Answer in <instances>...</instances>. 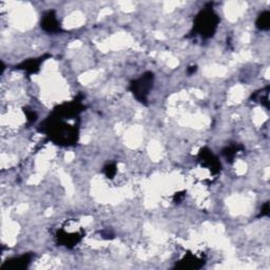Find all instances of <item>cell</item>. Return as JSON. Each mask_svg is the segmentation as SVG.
<instances>
[{"label": "cell", "mask_w": 270, "mask_h": 270, "mask_svg": "<svg viewBox=\"0 0 270 270\" xmlns=\"http://www.w3.org/2000/svg\"><path fill=\"white\" fill-rule=\"evenodd\" d=\"M105 172H106V175L108 176V178H113V176L116 174V167H115V165H108L105 168Z\"/></svg>", "instance_id": "cell-8"}, {"label": "cell", "mask_w": 270, "mask_h": 270, "mask_svg": "<svg viewBox=\"0 0 270 270\" xmlns=\"http://www.w3.org/2000/svg\"><path fill=\"white\" fill-rule=\"evenodd\" d=\"M41 27L49 33H56L61 31V25L54 11L47 12L41 19Z\"/></svg>", "instance_id": "cell-5"}, {"label": "cell", "mask_w": 270, "mask_h": 270, "mask_svg": "<svg viewBox=\"0 0 270 270\" xmlns=\"http://www.w3.org/2000/svg\"><path fill=\"white\" fill-rule=\"evenodd\" d=\"M46 132L50 138L57 145L71 146L74 145L78 138L77 128L71 126L64 118L52 116L46 122Z\"/></svg>", "instance_id": "cell-1"}, {"label": "cell", "mask_w": 270, "mask_h": 270, "mask_svg": "<svg viewBox=\"0 0 270 270\" xmlns=\"http://www.w3.org/2000/svg\"><path fill=\"white\" fill-rule=\"evenodd\" d=\"M257 27L260 30L266 31L270 27V13L269 11H264L257 20Z\"/></svg>", "instance_id": "cell-6"}, {"label": "cell", "mask_w": 270, "mask_h": 270, "mask_svg": "<svg viewBox=\"0 0 270 270\" xmlns=\"http://www.w3.org/2000/svg\"><path fill=\"white\" fill-rule=\"evenodd\" d=\"M220 18L211 8L203 10L195 18L194 29L195 32L203 38L213 36L218 29Z\"/></svg>", "instance_id": "cell-2"}, {"label": "cell", "mask_w": 270, "mask_h": 270, "mask_svg": "<svg viewBox=\"0 0 270 270\" xmlns=\"http://www.w3.org/2000/svg\"><path fill=\"white\" fill-rule=\"evenodd\" d=\"M153 74L148 72L131 83V91L138 102L146 104L149 92L153 86Z\"/></svg>", "instance_id": "cell-3"}, {"label": "cell", "mask_w": 270, "mask_h": 270, "mask_svg": "<svg viewBox=\"0 0 270 270\" xmlns=\"http://www.w3.org/2000/svg\"><path fill=\"white\" fill-rule=\"evenodd\" d=\"M57 237H58L59 243H62L64 246L71 247V246H74L75 244H77L82 236L79 232V229H77L76 231H71V230L63 228L58 231Z\"/></svg>", "instance_id": "cell-4"}, {"label": "cell", "mask_w": 270, "mask_h": 270, "mask_svg": "<svg viewBox=\"0 0 270 270\" xmlns=\"http://www.w3.org/2000/svg\"><path fill=\"white\" fill-rule=\"evenodd\" d=\"M40 63L41 61H35V59H32V61H29L26 63H23L20 67V69H23L25 71H29V72L33 73V72H36V71L39 69V66H40Z\"/></svg>", "instance_id": "cell-7"}]
</instances>
